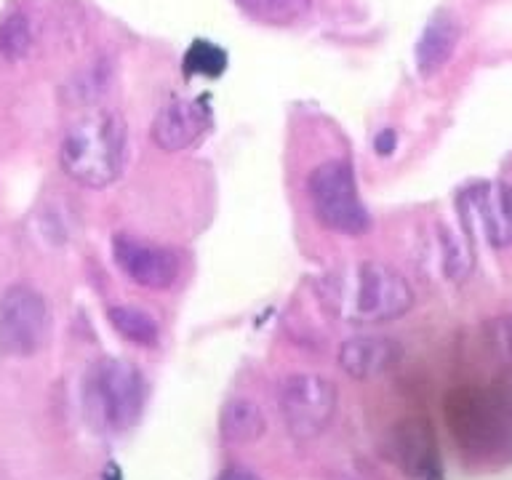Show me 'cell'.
Segmentation results:
<instances>
[{
	"label": "cell",
	"mask_w": 512,
	"mask_h": 480,
	"mask_svg": "<svg viewBox=\"0 0 512 480\" xmlns=\"http://www.w3.org/2000/svg\"><path fill=\"white\" fill-rule=\"evenodd\" d=\"M320 294L336 318L358 326L395 320L414 304L408 280L382 262H355L328 272Z\"/></svg>",
	"instance_id": "cell-1"
},
{
	"label": "cell",
	"mask_w": 512,
	"mask_h": 480,
	"mask_svg": "<svg viewBox=\"0 0 512 480\" xmlns=\"http://www.w3.org/2000/svg\"><path fill=\"white\" fill-rule=\"evenodd\" d=\"M126 123L118 112L96 110L70 126L62 139V168L83 187H107L123 171Z\"/></svg>",
	"instance_id": "cell-2"
},
{
	"label": "cell",
	"mask_w": 512,
	"mask_h": 480,
	"mask_svg": "<svg viewBox=\"0 0 512 480\" xmlns=\"http://www.w3.org/2000/svg\"><path fill=\"white\" fill-rule=\"evenodd\" d=\"M144 406V376L128 360H99L83 384L88 422L102 432H126Z\"/></svg>",
	"instance_id": "cell-3"
},
{
	"label": "cell",
	"mask_w": 512,
	"mask_h": 480,
	"mask_svg": "<svg viewBox=\"0 0 512 480\" xmlns=\"http://www.w3.org/2000/svg\"><path fill=\"white\" fill-rule=\"evenodd\" d=\"M310 203L323 227L344 235H360L368 230V214L358 195V184L350 163L328 160L320 163L310 176Z\"/></svg>",
	"instance_id": "cell-4"
},
{
	"label": "cell",
	"mask_w": 512,
	"mask_h": 480,
	"mask_svg": "<svg viewBox=\"0 0 512 480\" xmlns=\"http://www.w3.org/2000/svg\"><path fill=\"white\" fill-rule=\"evenodd\" d=\"M278 411L291 438H318L336 414V387L320 374L286 376L278 390Z\"/></svg>",
	"instance_id": "cell-5"
},
{
	"label": "cell",
	"mask_w": 512,
	"mask_h": 480,
	"mask_svg": "<svg viewBox=\"0 0 512 480\" xmlns=\"http://www.w3.org/2000/svg\"><path fill=\"white\" fill-rule=\"evenodd\" d=\"M46 299L30 286H11L0 296V352L30 358L46 339Z\"/></svg>",
	"instance_id": "cell-6"
},
{
	"label": "cell",
	"mask_w": 512,
	"mask_h": 480,
	"mask_svg": "<svg viewBox=\"0 0 512 480\" xmlns=\"http://www.w3.org/2000/svg\"><path fill=\"white\" fill-rule=\"evenodd\" d=\"M112 259L136 286L163 291L179 278V256L166 246H155L131 235H115L112 240Z\"/></svg>",
	"instance_id": "cell-7"
},
{
	"label": "cell",
	"mask_w": 512,
	"mask_h": 480,
	"mask_svg": "<svg viewBox=\"0 0 512 480\" xmlns=\"http://www.w3.org/2000/svg\"><path fill=\"white\" fill-rule=\"evenodd\" d=\"M467 224H478L483 238L494 248L512 243V187L504 182H486L472 187L459 200Z\"/></svg>",
	"instance_id": "cell-8"
},
{
	"label": "cell",
	"mask_w": 512,
	"mask_h": 480,
	"mask_svg": "<svg viewBox=\"0 0 512 480\" xmlns=\"http://www.w3.org/2000/svg\"><path fill=\"white\" fill-rule=\"evenodd\" d=\"M208 123H211V118H208L206 104L179 99V102L166 104L155 115L150 128L152 142L158 144L163 152H182L206 134Z\"/></svg>",
	"instance_id": "cell-9"
},
{
	"label": "cell",
	"mask_w": 512,
	"mask_h": 480,
	"mask_svg": "<svg viewBox=\"0 0 512 480\" xmlns=\"http://www.w3.org/2000/svg\"><path fill=\"white\" fill-rule=\"evenodd\" d=\"M398 344L387 336H350L339 347V366L352 379H374L398 363Z\"/></svg>",
	"instance_id": "cell-10"
},
{
	"label": "cell",
	"mask_w": 512,
	"mask_h": 480,
	"mask_svg": "<svg viewBox=\"0 0 512 480\" xmlns=\"http://www.w3.org/2000/svg\"><path fill=\"white\" fill-rule=\"evenodd\" d=\"M459 35H462V30H459L454 14H448V11L432 14L422 38L416 43V70L422 72L424 78L443 70L448 59L454 56Z\"/></svg>",
	"instance_id": "cell-11"
},
{
	"label": "cell",
	"mask_w": 512,
	"mask_h": 480,
	"mask_svg": "<svg viewBox=\"0 0 512 480\" xmlns=\"http://www.w3.org/2000/svg\"><path fill=\"white\" fill-rule=\"evenodd\" d=\"M262 408L248 398H232L224 403L222 416H219V432L227 443H254L264 435Z\"/></svg>",
	"instance_id": "cell-12"
},
{
	"label": "cell",
	"mask_w": 512,
	"mask_h": 480,
	"mask_svg": "<svg viewBox=\"0 0 512 480\" xmlns=\"http://www.w3.org/2000/svg\"><path fill=\"white\" fill-rule=\"evenodd\" d=\"M110 323L120 336H126L128 342L139 344V347H155L158 344V323L147 310L120 304V307L110 310Z\"/></svg>",
	"instance_id": "cell-13"
},
{
	"label": "cell",
	"mask_w": 512,
	"mask_h": 480,
	"mask_svg": "<svg viewBox=\"0 0 512 480\" xmlns=\"http://www.w3.org/2000/svg\"><path fill=\"white\" fill-rule=\"evenodd\" d=\"M395 451L400 456V464L406 467L411 475H422L430 467L432 459V440L430 432L424 430V424H406L395 440Z\"/></svg>",
	"instance_id": "cell-14"
},
{
	"label": "cell",
	"mask_w": 512,
	"mask_h": 480,
	"mask_svg": "<svg viewBox=\"0 0 512 480\" xmlns=\"http://www.w3.org/2000/svg\"><path fill=\"white\" fill-rule=\"evenodd\" d=\"M240 8L259 22L288 24L307 14L310 0H238Z\"/></svg>",
	"instance_id": "cell-15"
},
{
	"label": "cell",
	"mask_w": 512,
	"mask_h": 480,
	"mask_svg": "<svg viewBox=\"0 0 512 480\" xmlns=\"http://www.w3.org/2000/svg\"><path fill=\"white\" fill-rule=\"evenodd\" d=\"M32 48V32L30 22L22 14L8 16L6 22L0 24V54L6 56L8 62H19L30 54Z\"/></svg>",
	"instance_id": "cell-16"
},
{
	"label": "cell",
	"mask_w": 512,
	"mask_h": 480,
	"mask_svg": "<svg viewBox=\"0 0 512 480\" xmlns=\"http://www.w3.org/2000/svg\"><path fill=\"white\" fill-rule=\"evenodd\" d=\"M184 64H187L190 72H200V75H211L214 78V75H219L227 67V56L214 43L198 40V43H192V48L184 56Z\"/></svg>",
	"instance_id": "cell-17"
},
{
	"label": "cell",
	"mask_w": 512,
	"mask_h": 480,
	"mask_svg": "<svg viewBox=\"0 0 512 480\" xmlns=\"http://www.w3.org/2000/svg\"><path fill=\"white\" fill-rule=\"evenodd\" d=\"M440 240H443V267H446V275L454 280H462L472 267V251L464 243H459V238H454V232L446 230L440 232Z\"/></svg>",
	"instance_id": "cell-18"
},
{
	"label": "cell",
	"mask_w": 512,
	"mask_h": 480,
	"mask_svg": "<svg viewBox=\"0 0 512 480\" xmlns=\"http://www.w3.org/2000/svg\"><path fill=\"white\" fill-rule=\"evenodd\" d=\"M491 342H494L496 352L502 355V360H507L512 366V318H499L491 326Z\"/></svg>",
	"instance_id": "cell-19"
},
{
	"label": "cell",
	"mask_w": 512,
	"mask_h": 480,
	"mask_svg": "<svg viewBox=\"0 0 512 480\" xmlns=\"http://www.w3.org/2000/svg\"><path fill=\"white\" fill-rule=\"evenodd\" d=\"M395 144H398V136H395L392 128H384V131H379V134L374 136V147L379 155H390V152L395 150Z\"/></svg>",
	"instance_id": "cell-20"
},
{
	"label": "cell",
	"mask_w": 512,
	"mask_h": 480,
	"mask_svg": "<svg viewBox=\"0 0 512 480\" xmlns=\"http://www.w3.org/2000/svg\"><path fill=\"white\" fill-rule=\"evenodd\" d=\"M222 480H259L251 470H243V467H238V470H230L227 475H222Z\"/></svg>",
	"instance_id": "cell-21"
}]
</instances>
